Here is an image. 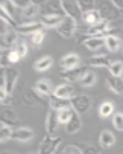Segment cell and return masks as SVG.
Listing matches in <instances>:
<instances>
[{
    "mask_svg": "<svg viewBox=\"0 0 123 154\" xmlns=\"http://www.w3.org/2000/svg\"><path fill=\"white\" fill-rule=\"evenodd\" d=\"M111 63L113 61L107 55H96V57H91L88 60V64L91 67H110Z\"/></svg>",
    "mask_w": 123,
    "mask_h": 154,
    "instance_id": "cell-25",
    "label": "cell"
},
{
    "mask_svg": "<svg viewBox=\"0 0 123 154\" xmlns=\"http://www.w3.org/2000/svg\"><path fill=\"white\" fill-rule=\"evenodd\" d=\"M44 37H46L44 31H40V32L34 34V35L31 37V40H32V45H34V46H41V43L44 41Z\"/></svg>",
    "mask_w": 123,
    "mask_h": 154,
    "instance_id": "cell-40",
    "label": "cell"
},
{
    "mask_svg": "<svg viewBox=\"0 0 123 154\" xmlns=\"http://www.w3.org/2000/svg\"><path fill=\"white\" fill-rule=\"evenodd\" d=\"M61 143V137L59 136H46L40 143V151L38 154H53L56 151V148Z\"/></svg>",
    "mask_w": 123,
    "mask_h": 154,
    "instance_id": "cell-5",
    "label": "cell"
},
{
    "mask_svg": "<svg viewBox=\"0 0 123 154\" xmlns=\"http://www.w3.org/2000/svg\"><path fill=\"white\" fill-rule=\"evenodd\" d=\"M82 20H84V23H85L87 26H96V25H99V23H102V21H104L97 9L82 14Z\"/></svg>",
    "mask_w": 123,
    "mask_h": 154,
    "instance_id": "cell-23",
    "label": "cell"
},
{
    "mask_svg": "<svg viewBox=\"0 0 123 154\" xmlns=\"http://www.w3.org/2000/svg\"><path fill=\"white\" fill-rule=\"evenodd\" d=\"M59 125V121H58V113L50 110L46 116V130H47V134L49 136H55V131Z\"/></svg>",
    "mask_w": 123,
    "mask_h": 154,
    "instance_id": "cell-18",
    "label": "cell"
},
{
    "mask_svg": "<svg viewBox=\"0 0 123 154\" xmlns=\"http://www.w3.org/2000/svg\"><path fill=\"white\" fill-rule=\"evenodd\" d=\"M79 63H81V57L78 54H67L61 58L59 61V66L63 70H73V69H78L79 67Z\"/></svg>",
    "mask_w": 123,
    "mask_h": 154,
    "instance_id": "cell-10",
    "label": "cell"
},
{
    "mask_svg": "<svg viewBox=\"0 0 123 154\" xmlns=\"http://www.w3.org/2000/svg\"><path fill=\"white\" fill-rule=\"evenodd\" d=\"M43 25H41V21H26V23H20L17 28H15V31H17V34H20V35H34V34H37V32H40V31H43Z\"/></svg>",
    "mask_w": 123,
    "mask_h": 154,
    "instance_id": "cell-8",
    "label": "cell"
},
{
    "mask_svg": "<svg viewBox=\"0 0 123 154\" xmlns=\"http://www.w3.org/2000/svg\"><path fill=\"white\" fill-rule=\"evenodd\" d=\"M113 125L116 130L123 131V113H114L113 115Z\"/></svg>",
    "mask_w": 123,
    "mask_h": 154,
    "instance_id": "cell-39",
    "label": "cell"
},
{
    "mask_svg": "<svg viewBox=\"0 0 123 154\" xmlns=\"http://www.w3.org/2000/svg\"><path fill=\"white\" fill-rule=\"evenodd\" d=\"M18 41V37H17V31H9L8 34H5L2 37V48H6L8 51L9 49H14V46L17 45Z\"/></svg>",
    "mask_w": 123,
    "mask_h": 154,
    "instance_id": "cell-26",
    "label": "cell"
},
{
    "mask_svg": "<svg viewBox=\"0 0 123 154\" xmlns=\"http://www.w3.org/2000/svg\"><path fill=\"white\" fill-rule=\"evenodd\" d=\"M64 18H66L64 15H44V14H41L40 21L46 28H58L64 21Z\"/></svg>",
    "mask_w": 123,
    "mask_h": 154,
    "instance_id": "cell-17",
    "label": "cell"
},
{
    "mask_svg": "<svg viewBox=\"0 0 123 154\" xmlns=\"http://www.w3.org/2000/svg\"><path fill=\"white\" fill-rule=\"evenodd\" d=\"M96 9L99 11L102 20L108 21V23H111L113 20H117L120 15V11L114 6L113 2H100V3H97Z\"/></svg>",
    "mask_w": 123,
    "mask_h": 154,
    "instance_id": "cell-2",
    "label": "cell"
},
{
    "mask_svg": "<svg viewBox=\"0 0 123 154\" xmlns=\"http://www.w3.org/2000/svg\"><path fill=\"white\" fill-rule=\"evenodd\" d=\"M78 6L81 9L82 14H85V12H90V11H94L97 3L94 2V0H78Z\"/></svg>",
    "mask_w": 123,
    "mask_h": 154,
    "instance_id": "cell-30",
    "label": "cell"
},
{
    "mask_svg": "<svg viewBox=\"0 0 123 154\" xmlns=\"http://www.w3.org/2000/svg\"><path fill=\"white\" fill-rule=\"evenodd\" d=\"M6 55H8V61L11 63V64H15V63H18L20 60V55L14 51V49H9V51H6Z\"/></svg>",
    "mask_w": 123,
    "mask_h": 154,
    "instance_id": "cell-42",
    "label": "cell"
},
{
    "mask_svg": "<svg viewBox=\"0 0 123 154\" xmlns=\"http://www.w3.org/2000/svg\"><path fill=\"white\" fill-rule=\"evenodd\" d=\"M78 32L84 34L85 37H110V35H116L117 29L113 26V23L108 21H102V23L96 25V26H85V28H78Z\"/></svg>",
    "mask_w": 123,
    "mask_h": 154,
    "instance_id": "cell-1",
    "label": "cell"
},
{
    "mask_svg": "<svg viewBox=\"0 0 123 154\" xmlns=\"http://www.w3.org/2000/svg\"><path fill=\"white\" fill-rule=\"evenodd\" d=\"M14 51L20 55V58H25L29 54V48L26 45V41H23V40H18L17 41V45L14 46Z\"/></svg>",
    "mask_w": 123,
    "mask_h": 154,
    "instance_id": "cell-35",
    "label": "cell"
},
{
    "mask_svg": "<svg viewBox=\"0 0 123 154\" xmlns=\"http://www.w3.org/2000/svg\"><path fill=\"white\" fill-rule=\"evenodd\" d=\"M81 43H82V46L87 48L88 51H97L102 46H105V38L104 37H85Z\"/></svg>",
    "mask_w": 123,
    "mask_h": 154,
    "instance_id": "cell-15",
    "label": "cell"
},
{
    "mask_svg": "<svg viewBox=\"0 0 123 154\" xmlns=\"http://www.w3.org/2000/svg\"><path fill=\"white\" fill-rule=\"evenodd\" d=\"M0 119H2V125H8V127L18 125L20 122L14 110L11 107H3V105H2V112H0Z\"/></svg>",
    "mask_w": 123,
    "mask_h": 154,
    "instance_id": "cell-11",
    "label": "cell"
},
{
    "mask_svg": "<svg viewBox=\"0 0 123 154\" xmlns=\"http://www.w3.org/2000/svg\"><path fill=\"white\" fill-rule=\"evenodd\" d=\"M96 79H97L96 73H94L93 70H88L84 76H82V79L79 81V84H81L82 87H91V85H94Z\"/></svg>",
    "mask_w": 123,
    "mask_h": 154,
    "instance_id": "cell-31",
    "label": "cell"
},
{
    "mask_svg": "<svg viewBox=\"0 0 123 154\" xmlns=\"http://www.w3.org/2000/svg\"><path fill=\"white\" fill-rule=\"evenodd\" d=\"M113 3H114V6H116L119 11L123 9V0H113Z\"/></svg>",
    "mask_w": 123,
    "mask_h": 154,
    "instance_id": "cell-44",
    "label": "cell"
},
{
    "mask_svg": "<svg viewBox=\"0 0 123 154\" xmlns=\"http://www.w3.org/2000/svg\"><path fill=\"white\" fill-rule=\"evenodd\" d=\"M99 143L102 148H111L116 143V136L110 130H102L99 134Z\"/></svg>",
    "mask_w": 123,
    "mask_h": 154,
    "instance_id": "cell-20",
    "label": "cell"
},
{
    "mask_svg": "<svg viewBox=\"0 0 123 154\" xmlns=\"http://www.w3.org/2000/svg\"><path fill=\"white\" fill-rule=\"evenodd\" d=\"M70 101H72V108L78 115H84L90 112V108L93 107V101L88 95H76Z\"/></svg>",
    "mask_w": 123,
    "mask_h": 154,
    "instance_id": "cell-3",
    "label": "cell"
},
{
    "mask_svg": "<svg viewBox=\"0 0 123 154\" xmlns=\"http://www.w3.org/2000/svg\"><path fill=\"white\" fill-rule=\"evenodd\" d=\"M38 9H40V5L35 3V2H31L22 12H23V17H25V18H32V17L38 12Z\"/></svg>",
    "mask_w": 123,
    "mask_h": 154,
    "instance_id": "cell-34",
    "label": "cell"
},
{
    "mask_svg": "<svg viewBox=\"0 0 123 154\" xmlns=\"http://www.w3.org/2000/svg\"><path fill=\"white\" fill-rule=\"evenodd\" d=\"M61 5H63V11H64V15L66 17H70L73 20H79L82 18V12L78 6V2H72V0H63L61 2Z\"/></svg>",
    "mask_w": 123,
    "mask_h": 154,
    "instance_id": "cell-9",
    "label": "cell"
},
{
    "mask_svg": "<svg viewBox=\"0 0 123 154\" xmlns=\"http://www.w3.org/2000/svg\"><path fill=\"white\" fill-rule=\"evenodd\" d=\"M52 64H53V58L52 57H41L38 58L35 63H34V69L37 72H46L52 67Z\"/></svg>",
    "mask_w": 123,
    "mask_h": 154,
    "instance_id": "cell-24",
    "label": "cell"
},
{
    "mask_svg": "<svg viewBox=\"0 0 123 154\" xmlns=\"http://www.w3.org/2000/svg\"><path fill=\"white\" fill-rule=\"evenodd\" d=\"M50 108L53 112H61V110H66V108H72V101L70 99H61L55 95L50 96Z\"/></svg>",
    "mask_w": 123,
    "mask_h": 154,
    "instance_id": "cell-19",
    "label": "cell"
},
{
    "mask_svg": "<svg viewBox=\"0 0 123 154\" xmlns=\"http://www.w3.org/2000/svg\"><path fill=\"white\" fill-rule=\"evenodd\" d=\"M31 2H29V0H14V5H15V8H20V9H25L28 5H29Z\"/></svg>",
    "mask_w": 123,
    "mask_h": 154,
    "instance_id": "cell-43",
    "label": "cell"
},
{
    "mask_svg": "<svg viewBox=\"0 0 123 154\" xmlns=\"http://www.w3.org/2000/svg\"><path fill=\"white\" fill-rule=\"evenodd\" d=\"M0 11L6 12V14H8L9 17H12L14 20H15V17H17V8H15L14 2H11V0H3V2L0 3Z\"/></svg>",
    "mask_w": 123,
    "mask_h": 154,
    "instance_id": "cell-28",
    "label": "cell"
},
{
    "mask_svg": "<svg viewBox=\"0 0 123 154\" xmlns=\"http://www.w3.org/2000/svg\"><path fill=\"white\" fill-rule=\"evenodd\" d=\"M61 154H82V151L78 145H69L61 151Z\"/></svg>",
    "mask_w": 123,
    "mask_h": 154,
    "instance_id": "cell-41",
    "label": "cell"
},
{
    "mask_svg": "<svg viewBox=\"0 0 123 154\" xmlns=\"http://www.w3.org/2000/svg\"><path fill=\"white\" fill-rule=\"evenodd\" d=\"M75 115V110L73 108H66V110H61V112H58V121H59V124H67L70 119H72V116Z\"/></svg>",
    "mask_w": 123,
    "mask_h": 154,
    "instance_id": "cell-33",
    "label": "cell"
},
{
    "mask_svg": "<svg viewBox=\"0 0 123 154\" xmlns=\"http://www.w3.org/2000/svg\"><path fill=\"white\" fill-rule=\"evenodd\" d=\"M108 70H110V75H113V76H122V73H123V63L122 61H113L111 66L108 67Z\"/></svg>",
    "mask_w": 123,
    "mask_h": 154,
    "instance_id": "cell-37",
    "label": "cell"
},
{
    "mask_svg": "<svg viewBox=\"0 0 123 154\" xmlns=\"http://www.w3.org/2000/svg\"><path fill=\"white\" fill-rule=\"evenodd\" d=\"M107 84L110 87V90H113L117 95H123V78L122 76H113L108 75L107 78Z\"/></svg>",
    "mask_w": 123,
    "mask_h": 154,
    "instance_id": "cell-22",
    "label": "cell"
},
{
    "mask_svg": "<svg viewBox=\"0 0 123 154\" xmlns=\"http://www.w3.org/2000/svg\"><path fill=\"white\" fill-rule=\"evenodd\" d=\"M56 31H58V34H59L61 37L70 38V37L78 31V21L73 20V18H70V17H66L63 23L56 28Z\"/></svg>",
    "mask_w": 123,
    "mask_h": 154,
    "instance_id": "cell-7",
    "label": "cell"
},
{
    "mask_svg": "<svg viewBox=\"0 0 123 154\" xmlns=\"http://www.w3.org/2000/svg\"><path fill=\"white\" fill-rule=\"evenodd\" d=\"M23 102L26 105H37L40 102V98H37L34 90H25L23 92Z\"/></svg>",
    "mask_w": 123,
    "mask_h": 154,
    "instance_id": "cell-32",
    "label": "cell"
},
{
    "mask_svg": "<svg viewBox=\"0 0 123 154\" xmlns=\"http://www.w3.org/2000/svg\"><path fill=\"white\" fill-rule=\"evenodd\" d=\"M53 95L61 98V99H72L75 95V85L73 84H59L58 87H55V90H53Z\"/></svg>",
    "mask_w": 123,
    "mask_h": 154,
    "instance_id": "cell-12",
    "label": "cell"
},
{
    "mask_svg": "<svg viewBox=\"0 0 123 154\" xmlns=\"http://www.w3.org/2000/svg\"><path fill=\"white\" fill-rule=\"evenodd\" d=\"M82 151V154H100V146L94 145H78Z\"/></svg>",
    "mask_w": 123,
    "mask_h": 154,
    "instance_id": "cell-38",
    "label": "cell"
},
{
    "mask_svg": "<svg viewBox=\"0 0 123 154\" xmlns=\"http://www.w3.org/2000/svg\"><path fill=\"white\" fill-rule=\"evenodd\" d=\"M81 128H82L81 115H78V113L75 112V115L72 116V119L66 124V131H67V134H76Z\"/></svg>",
    "mask_w": 123,
    "mask_h": 154,
    "instance_id": "cell-21",
    "label": "cell"
},
{
    "mask_svg": "<svg viewBox=\"0 0 123 154\" xmlns=\"http://www.w3.org/2000/svg\"><path fill=\"white\" fill-rule=\"evenodd\" d=\"M99 115L100 118H108V116H113L114 115V104L110 102V101H105L102 102L100 107H99Z\"/></svg>",
    "mask_w": 123,
    "mask_h": 154,
    "instance_id": "cell-29",
    "label": "cell"
},
{
    "mask_svg": "<svg viewBox=\"0 0 123 154\" xmlns=\"http://www.w3.org/2000/svg\"><path fill=\"white\" fill-rule=\"evenodd\" d=\"M122 46V40L117 37V35H110V37H105V48L110 51V52H117Z\"/></svg>",
    "mask_w": 123,
    "mask_h": 154,
    "instance_id": "cell-27",
    "label": "cell"
},
{
    "mask_svg": "<svg viewBox=\"0 0 123 154\" xmlns=\"http://www.w3.org/2000/svg\"><path fill=\"white\" fill-rule=\"evenodd\" d=\"M34 90L38 93V96H52V84L49 79L41 78L35 82Z\"/></svg>",
    "mask_w": 123,
    "mask_h": 154,
    "instance_id": "cell-14",
    "label": "cell"
},
{
    "mask_svg": "<svg viewBox=\"0 0 123 154\" xmlns=\"http://www.w3.org/2000/svg\"><path fill=\"white\" fill-rule=\"evenodd\" d=\"M34 136H35L34 130L26 128V127H20V128H15L14 130L12 139L14 140H18V142H29V140L34 139Z\"/></svg>",
    "mask_w": 123,
    "mask_h": 154,
    "instance_id": "cell-13",
    "label": "cell"
},
{
    "mask_svg": "<svg viewBox=\"0 0 123 154\" xmlns=\"http://www.w3.org/2000/svg\"><path fill=\"white\" fill-rule=\"evenodd\" d=\"M12 134H14V130L11 127H8V125L0 127V140H2V143H5L9 139H12Z\"/></svg>",
    "mask_w": 123,
    "mask_h": 154,
    "instance_id": "cell-36",
    "label": "cell"
},
{
    "mask_svg": "<svg viewBox=\"0 0 123 154\" xmlns=\"http://www.w3.org/2000/svg\"><path fill=\"white\" fill-rule=\"evenodd\" d=\"M88 70H90L88 67H78V69H73V70H63L59 73V76L67 84H75V82L81 81L82 76H84Z\"/></svg>",
    "mask_w": 123,
    "mask_h": 154,
    "instance_id": "cell-6",
    "label": "cell"
},
{
    "mask_svg": "<svg viewBox=\"0 0 123 154\" xmlns=\"http://www.w3.org/2000/svg\"><path fill=\"white\" fill-rule=\"evenodd\" d=\"M2 70L5 73V89L3 90L8 95H12V92L15 89V84L18 81V76H20V72L17 69H14V67H9V66L6 69H2Z\"/></svg>",
    "mask_w": 123,
    "mask_h": 154,
    "instance_id": "cell-4",
    "label": "cell"
},
{
    "mask_svg": "<svg viewBox=\"0 0 123 154\" xmlns=\"http://www.w3.org/2000/svg\"><path fill=\"white\" fill-rule=\"evenodd\" d=\"M41 9L44 11V15H64L61 2H46L44 5H41Z\"/></svg>",
    "mask_w": 123,
    "mask_h": 154,
    "instance_id": "cell-16",
    "label": "cell"
},
{
    "mask_svg": "<svg viewBox=\"0 0 123 154\" xmlns=\"http://www.w3.org/2000/svg\"><path fill=\"white\" fill-rule=\"evenodd\" d=\"M2 154H15V152H11V151H2Z\"/></svg>",
    "mask_w": 123,
    "mask_h": 154,
    "instance_id": "cell-45",
    "label": "cell"
}]
</instances>
